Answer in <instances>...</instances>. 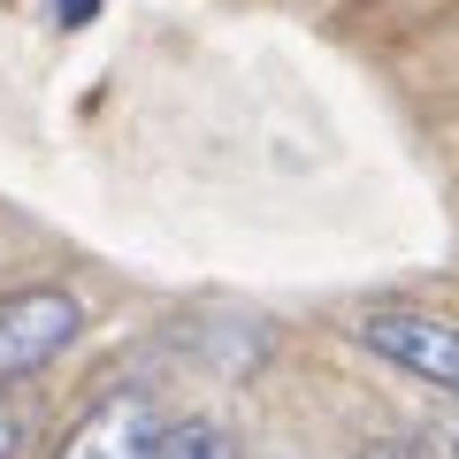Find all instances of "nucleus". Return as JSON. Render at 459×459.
<instances>
[{
	"label": "nucleus",
	"instance_id": "f257e3e1",
	"mask_svg": "<svg viewBox=\"0 0 459 459\" xmlns=\"http://www.w3.org/2000/svg\"><path fill=\"white\" fill-rule=\"evenodd\" d=\"M84 337V299L62 283H23L0 291V383L31 376V368L62 360L69 344Z\"/></svg>",
	"mask_w": 459,
	"mask_h": 459
},
{
	"label": "nucleus",
	"instance_id": "f03ea898",
	"mask_svg": "<svg viewBox=\"0 0 459 459\" xmlns=\"http://www.w3.org/2000/svg\"><path fill=\"white\" fill-rule=\"evenodd\" d=\"M360 344L376 352L383 368H406L413 383H437V391L459 398V322L391 299V307H368L360 314Z\"/></svg>",
	"mask_w": 459,
	"mask_h": 459
},
{
	"label": "nucleus",
	"instance_id": "7ed1b4c3",
	"mask_svg": "<svg viewBox=\"0 0 459 459\" xmlns=\"http://www.w3.org/2000/svg\"><path fill=\"white\" fill-rule=\"evenodd\" d=\"M169 444V421H161V398L138 391V383H123V391H108L100 406H84V421L69 429L62 459H161Z\"/></svg>",
	"mask_w": 459,
	"mask_h": 459
},
{
	"label": "nucleus",
	"instance_id": "20e7f679",
	"mask_svg": "<svg viewBox=\"0 0 459 459\" xmlns=\"http://www.w3.org/2000/svg\"><path fill=\"white\" fill-rule=\"evenodd\" d=\"M161 459H238V437L222 421H177L161 444Z\"/></svg>",
	"mask_w": 459,
	"mask_h": 459
},
{
	"label": "nucleus",
	"instance_id": "39448f33",
	"mask_svg": "<svg viewBox=\"0 0 459 459\" xmlns=\"http://www.w3.org/2000/svg\"><path fill=\"white\" fill-rule=\"evenodd\" d=\"M16 444H23V406L0 398V459H16Z\"/></svg>",
	"mask_w": 459,
	"mask_h": 459
},
{
	"label": "nucleus",
	"instance_id": "423d86ee",
	"mask_svg": "<svg viewBox=\"0 0 459 459\" xmlns=\"http://www.w3.org/2000/svg\"><path fill=\"white\" fill-rule=\"evenodd\" d=\"M360 459H413V452H406V444H391V437H383V444H368Z\"/></svg>",
	"mask_w": 459,
	"mask_h": 459
}]
</instances>
